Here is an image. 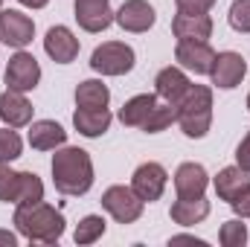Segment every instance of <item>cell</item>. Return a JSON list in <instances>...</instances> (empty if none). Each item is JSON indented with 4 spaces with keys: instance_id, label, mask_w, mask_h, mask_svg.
Returning <instances> with one entry per match:
<instances>
[{
    "instance_id": "1",
    "label": "cell",
    "mask_w": 250,
    "mask_h": 247,
    "mask_svg": "<svg viewBox=\"0 0 250 247\" xmlns=\"http://www.w3.org/2000/svg\"><path fill=\"white\" fill-rule=\"evenodd\" d=\"M53 184L62 195H84L93 186L90 154L76 145H62L53 154Z\"/></svg>"
},
{
    "instance_id": "2",
    "label": "cell",
    "mask_w": 250,
    "mask_h": 247,
    "mask_svg": "<svg viewBox=\"0 0 250 247\" xmlns=\"http://www.w3.org/2000/svg\"><path fill=\"white\" fill-rule=\"evenodd\" d=\"M15 227L23 239L29 242H41V245H56L64 236V215L44 204V201H35V204H18L15 209Z\"/></svg>"
},
{
    "instance_id": "3",
    "label": "cell",
    "mask_w": 250,
    "mask_h": 247,
    "mask_svg": "<svg viewBox=\"0 0 250 247\" xmlns=\"http://www.w3.org/2000/svg\"><path fill=\"white\" fill-rule=\"evenodd\" d=\"M178 108V125L189 140H201L209 134L212 125V90L207 84H189V90L181 96Z\"/></svg>"
},
{
    "instance_id": "4",
    "label": "cell",
    "mask_w": 250,
    "mask_h": 247,
    "mask_svg": "<svg viewBox=\"0 0 250 247\" xmlns=\"http://www.w3.org/2000/svg\"><path fill=\"white\" fill-rule=\"evenodd\" d=\"M134 62H137L134 50L123 41H105L90 56V67L102 76H125L134 70Z\"/></svg>"
},
{
    "instance_id": "5",
    "label": "cell",
    "mask_w": 250,
    "mask_h": 247,
    "mask_svg": "<svg viewBox=\"0 0 250 247\" xmlns=\"http://www.w3.org/2000/svg\"><path fill=\"white\" fill-rule=\"evenodd\" d=\"M102 206L111 212V218L117 224H134L143 215L146 201H140L131 186H108L102 192Z\"/></svg>"
},
{
    "instance_id": "6",
    "label": "cell",
    "mask_w": 250,
    "mask_h": 247,
    "mask_svg": "<svg viewBox=\"0 0 250 247\" xmlns=\"http://www.w3.org/2000/svg\"><path fill=\"white\" fill-rule=\"evenodd\" d=\"M38 82H41V64H38V59L32 53H26V50H18L9 59V64H6V84H9V90L29 93V90L38 87Z\"/></svg>"
},
{
    "instance_id": "7",
    "label": "cell",
    "mask_w": 250,
    "mask_h": 247,
    "mask_svg": "<svg viewBox=\"0 0 250 247\" xmlns=\"http://www.w3.org/2000/svg\"><path fill=\"white\" fill-rule=\"evenodd\" d=\"M32 35H35V23H32L29 15H23L18 9H3L0 12V44L23 50V47L32 44Z\"/></svg>"
},
{
    "instance_id": "8",
    "label": "cell",
    "mask_w": 250,
    "mask_h": 247,
    "mask_svg": "<svg viewBox=\"0 0 250 247\" xmlns=\"http://www.w3.org/2000/svg\"><path fill=\"white\" fill-rule=\"evenodd\" d=\"M245 73H248V62H245V56L227 50V53H215V62H212V70H209V79H212L215 87H221V90H233V87L242 84Z\"/></svg>"
},
{
    "instance_id": "9",
    "label": "cell",
    "mask_w": 250,
    "mask_h": 247,
    "mask_svg": "<svg viewBox=\"0 0 250 247\" xmlns=\"http://www.w3.org/2000/svg\"><path fill=\"white\" fill-rule=\"evenodd\" d=\"M166 184H169V172H166L160 163H143V166H137V172L131 175V189H134L137 198L146 201V204L160 201Z\"/></svg>"
},
{
    "instance_id": "10",
    "label": "cell",
    "mask_w": 250,
    "mask_h": 247,
    "mask_svg": "<svg viewBox=\"0 0 250 247\" xmlns=\"http://www.w3.org/2000/svg\"><path fill=\"white\" fill-rule=\"evenodd\" d=\"M175 62L184 70H192L195 76H209L212 62H215V50L207 41H178Z\"/></svg>"
},
{
    "instance_id": "11",
    "label": "cell",
    "mask_w": 250,
    "mask_h": 247,
    "mask_svg": "<svg viewBox=\"0 0 250 247\" xmlns=\"http://www.w3.org/2000/svg\"><path fill=\"white\" fill-rule=\"evenodd\" d=\"M114 21L123 26L125 32H148L157 21L154 6L146 0H125L123 6L114 12Z\"/></svg>"
},
{
    "instance_id": "12",
    "label": "cell",
    "mask_w": 250,
    "mask_h": 247,
    "mask_svg": "<svg viewBox=\"0 0 250 247\" xmlns=\"http://www.w3.org/2000/svg\"><path fill=\"white\" fill-rule=\"evenodd\" d=\"M76 21L84 32H105L114 23L111 0H76Z\"/></svg>"
},
{
    "instance_id": "13",
    "label": "cell",
    "mask_w": 250,
    "mask_h": 247,
    "mask_svg": "<svg viewBox=\"0 0 250 247\" xmlns=\"http://www.w3.org/2000/svg\"><path fill=\"white\" fill-rule=\"evenodd\" d=\"M44 50L56 64H70L79 56V38L67 26H50L44 38Z\"/></svg>"
},
{
    "instance_id": "14",
    "label": "cell",
    "mask_w": 250,
    "mask_h": 247,
    "mask_svg": "<svg viewBox=\"0 0 250 247\" xmlns=\"http://www.w3.org/2000/svg\"><path fill=\"white\" fill-rule=\"evenodd\" d=\"M172 32L178 41H207L212 35V18L207 12H201V15L178 12L172 18Z\"/></svg>"
},
{
    "instance_id": "15",
    "label": "cell",
    "mask_w": 250,
    "mask_h": 247,
    "mask_svg": "<svg viewBox=\"0 0 250 247\" xmlns=\"http://www.w3.org/2000/svg\"><path fill=\"white\" fill-rule=\"evenodd\" d=\"M209 175L201 163H181L175 172V192L178 198H204Z\"/></svg>"
},
{
    "instance_id": "16",
    "label": "cell",
    "mask_w": 250,
    "mask_h": 247,
    "mask_svg": "<svg viewBox=\"0 0 250 247\" xmlns=\"http://www.w3.org/2000/svg\"><path fill=\"white\" fill-rule=\"evenodd\" d=\"M0 120L9 128H23L32 123V105L21 90H6L0 93Z\"/></svg>"
},
{
    "instance_id": "17",
    "label": "cell",
    "mask_w": 250,
    "mask_h": 247,
    "mask_svg": "<svg viewBox=\"0 0 250 247\" xmlns=\"http://www.w3.org/2000/svg\"><path fill=\"white\" fill-rule=\"evenodd\" d=\"M189 82L187 73H184V67H163L160 73H157V79H154V93L160 96V99H166L169 105H178L181 102V96L189 90Z\"/></svg>"
},
{
    "instance_id": "18",
    "label": "cell",
    "mask_w": 250,
    "mask_h": 247,
    "mask_svg": "<svg viewBox=\"0 0 250 247\" xmlns=\"http://www.w3.org/2000/svg\"><path fill=\"white\" fill-rule=\"evenodd\" d=\"M67 143V131L53 120H38L29 125V145L35 151H56Z\"/></svg>"
},
{
    "instance_id": "19",
    "label": "cell",
    "mask_w": 250,
    "mask_h": 247,
    "mask_svg": "<svg viewBox=\"0 0 250 247\" xmlns=\"http://www.w3.org/2000/svg\"><path fill=\"white\" fill-rule=\"evenodd\" d=\"M111 111L108 108H79L73 114V125L79 134L84 137H102L108 128H111Z\"/></svg>"
},
{
    "instance_id": "20",
    "label": "cell",
    "mask_w": 250,
    "mask_h": 247,
    "mask_svg": "<svg viewBox=\"0 0 250 247\" xmlns=\"http://www.w3.org/2000/svg\"><path fill=\"white\" fill-rule=\"evenodd\" d=\"M250 172H245L242 166H227V169H221L218 175H215V195L221 198V201H236L239 195H242V189L250 184V178H248Z\"/></svg>"
},
{
    "instance_id": "21",
    "label": "cell",
    "mask_w": 250,
    "mask_h": 247,
    "mask_svg": "<svg viewBox=\"0 0 250 247\" xmlns=\"http://www.w3.org/2000/svg\"><path fill=\"white\" fill-rule=\"evenodd\" d=\"M157 105V93H140V96H131L120 108V123L128 128H143V123L148 120V114L154 111Z\"/></svg>"
},
{
    "instance_id": "22",
    "label": "cell",
    "mask_w": 250,
    "mask_h": 247,
    "mask_svg": "<svg viewBox=\"0 0 250 247\" xmlns=\"http://www.w3.org/2000/svg\"><path fill=\"white\" fill-rule=\"evenodd\" d=\"M207 215H209V201H204V198H178L172 204V221L181 227L201 224Z\"/></svg>"
},
{
    "instance_id": "23",
    "label": "cell",
    "mask_w": 250,
    "mask_h": 247,
    "mask_svg": "<svg viewBox=\"0 0 250 247\" xmlns=\"http://www.w3.org/2000/svg\"><path fill=\"white\" fill-rule=\"evenodd\" d=\"M108 102H111V90L105 82H99V79L79 82V87H76V105L79 108H108Z\"/></svg>"
},
{
    "instance_id": "24",
    "label": "cell",
    "mask_w": 250,
    "mask_h": 247,
    "mask_svg": "<svg viewBox=\"0 0 250 247\" xmlns=\"http://www.w3.org/2000/svg\"><path fill=\"white\" fill-rule=\"evenodd\" d=\"M44 201V184L35 172H18V184H15V206L18 204H35Z\"/></svg>"
},
{
    "instance_id": "25",
    "label": "cell",
    "mask_w": 250,
    "mask_h": 247,
    "mask_svg": "<svg viewBox=\"0 0 250 247\" xmlns=\"http://www.w3.org/2000/svg\"><path fill=\"white\" fill-rule=\"evenodd\" d=\"M102 236H105V218H102V215H84V218L79 221L76 233H73L76 245H93V242H99Z\"/></svg>"
},
{
    "instance_id": "26",
    "label": "cell",
    "mask_w": 250,
    "mask_h": 247,
    "mask_svg": "<svg viewBox=\"0 0 250 247\" xmlns=\"http://www.w3.org/2000/svg\"><path fill=\"white\" fill-rule=\"evenodd\" d=\"M172 123H178V108L175 105H154V111L148 114V120L143 123V131L146 134H160V131H166Z\"/></svg>"
},
{
    "instance_id": "27",
    "label": "cell",
    "mask_w": 250,
    "mask_h": 247,
    "mask_svg": "<svg viewBox=\"0 0 250 247\" xmlns=\"http://www.w3.org/2000/svg\"><path fill=\"white\" fill-rule=\"evenodd\" d=\"M21 151H23V143H21L18 131H12L9 125L0 128V160L3 163H12V160L21 157Z\"/></svg>"
},
{
    "instance_id": "28",
    "label": "cell",
    "mask_w": 250,
    "mask_h": 247,
    "mask_svg": "<svg viewBox=\"0 0 250 247\" xmlns=\"http://www.w3.org/2000/svg\"><path fill=\"white\" fill-rule=\"evenodd\" d=\"M218 239H221V245H224V247H245V245H248V227H245L239 218L224 221V224H221Z\"/></svg>"
},
{
    "instance_id": "29",
    "label": "cell",
    "mask_w": 250,
    "mask_h": 247,
    "mask_svg": "<svg viewBox=\"0 0 250 247\" xmlns=\"http://www.w3.org/2000/svg\"><path fill=\"white\" fill-rule=\"evenodd\" d=\"M227 18L236 32H250V0H233Z\"/></svg>"
},
{
    "instance_id": "30",
    "label": "cell",
    "mask_w": 250,
    "mask_h": 247,
    "mask_svg": "<svg viewBox=\"0 0 250 247\" xmlns=\"http://www.w3.org/2000/svg\"><path fill=\"white\" fill-rule=\"evenodd\" d=\"M15 184H18V172L0 160V201H6V204L15 201Z\"/></svg>"
},
{
    "instance_id": "31",
    "label": "cell",
    "mask_w": 250,
    "mask_h": 247,
    "mask_svg": "<svg viewBox=\"0 0 250 247\" xmlns=\"http://www.w3.org/2000/svg\"><path fill=\"white\" fill-rule=\"evenodd\" d=\"M178 12H189V15H201V12H209L215 6V0H175Z\"/></svg>"
},
{
    "instance_id": "32",
    "label": "cell",
    "mask_w": 250,
    "mask_h": 247,
    "mask_svg": "<svg viewBox=\"0 0 250 247\" xmlns=\"http://www.w3.org/2000/svg\"><path fill=\"white\" fill-rule=\"evenodd\" d=\"M230 206H233V212H236L239 218H250V184L242 189V195H239L236 201H230Z\"/></svg>"
},
{
    "instance_id": "33",
    "label": "cell",
    "mask_w": 250,
    "mask_h": 247,
    "mask_svg": "<svg viewBox=\"0 0 250 247\" xmlns=\"http://www.w3.org/2000/svg\"><path fill=\"white\" fill-rule=\"evenodd\" d=\"M236 166H242L245 172H250V131H248V137L239 143V148H236Z\"/></svg>"
},
{
    "instance_id": "34",
    "label": "cell",
    "mask_w": 250,
    "mask_h": 247,
    "mask_svg": "<svg viewBox=\"0 0 250 247\" xmlns=\"http://www.w3.org/2000/svg\"><path fill=\"white\" fill-rule=\"evenodd\" d=\"M169 245H195V247H207L204 239H195V236H172Z\"/></svg>"
},
{
    "instance_id": "35",
    "label": "cell",
    "mask_w": 250,
    "mask_h": 247,
    "mask_svg": "<svg viewBox=\"0 0 250 247\" xmlns=\"http://www.w3.org/2000/svg\"><path fill=\"white\" fill-rule=\"evenodd\" d=\"M0 245L15 247V245H18V236H15V233H9V230H0Z\"/></svg>"
},
{
    "instance_id": "36",
    "label": "cell",
    "mask_w": 250,
    "mask_h": 247,
    "mask_svg": "<svg viewBox=\"0 0 250 247\" xmlns=\"http://www.w3.org/2000/svg\"><path fill=\"white\" fill-rule=\"evenodd\" d=\"M18 3H21V6H29V9H44L50 0H18Z\"/></svg>"
},
{
    "instance_id": "37",
    "label": "cell",
    "mask_w": 250,
    "mask_h": 247,
    "mask_svg": "<svg viewBox=\"0 0 250 247\" xmlns=\"http://www.w3.org/2000/svg\"><path fill=\"white\" fill-rule=\"evenodd\" d=\"M248 111H250V96H248Z\"/></svg>"
},
{
    "instance_id": "38",
    "label": "cell",
    "mask_w": 250,
    "mask_h": 247,
    "mask_svg": "<svg viewBox=\"0 0 250 247\" xmlns=\"http://www.w3.org/2000/svg\"><path fill=\"white\" fill-rule=\"evenodd\" d=\"M0 6H3V0H0Z\"/></svg>"
}]
</instances>
